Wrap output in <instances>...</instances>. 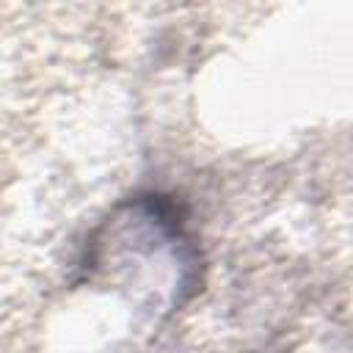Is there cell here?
I'll return each mask as SVG.
<instances>
[]
</instances>
